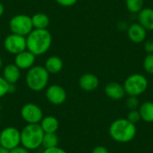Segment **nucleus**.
<instances>
[{
  "mask_svg": "<svg viewBox=\"0 0 153 153\" xmlns=\"http://www.w3.org/2000/svg\"><path fill=\"white\" fill-rule=\"evenodd\" d=\"M137 133L135 124L130 122L127 118H118L113 121L108 128L110 137L117 143H127L132 142Z\"/></svg>",
  "mask_w": 153,
  "mask_h": 153,
  "instance_id": "1",
  "label": "nucleus"
},
{
  "mask_svg": "<svg viewBox=\"0 0 153 153\" xmlns=\"http://www.w3.org/2000/svg\"><path fill=\"white\" fill-rule=\"evenodd\" d=\"M27 49L36 56L43 55L48 51L52 44V35L48 29H33L26 37Z\"/></svg>",
  "mask_w": 153,
  "mask_h": 153,
  "instance_id": "2",
  "label": "nucleus"
},
{
  "mask_svg": "<svg viewBox=\"0 0 153 153\" xmlns=\"http://www.w3.org/2000/svg\"><path fill=\"white\" fill-rule=\"evenodd\" d=\"M44 134L39 124H27L21 130V145L30 152L38 150L42 146Z\"/></svg>",
  "mask_w": 153,
  "mask_h": 153,
  "instance_id": "3",
  "label": "nucleus"
},
{
  "mask_svg": "<svg viewBox=\"0 0 153 153\" xmlns=\"http://www.w3.org/2000/svg\"><path fill=\"white\" fill-rule=\"evenodd\" d=\"M49 75L50 74L44 66L33 65L26 74V85L32 91H41L47 88L49 81Z\"/></svg>",
  "mask_w": 153,
  "mask_h": 153,
  "instance_id": "4",
  "label": "nucleus"
},
{
  "mask_svg": "<svg viewBox=\"0 0 153 153\" xmlns=\"http://www.w3.org/2000/svg\"><path fill=\"white\" fill-rule=\"evenodd\" d=\"M149 82L147 78L141 74H134L128 76L124 82L126 94L128 96H140L144 93L148 88Z\"/></svg>",
  "mask_w": 153,
  "mask_h": 153,
  "instance_id": "5",
  "label": "nucleus"
},
{
  "mask_svg": "<svg viewBox=\"0 0 153 153\" xmlns=\"http://www.w3.org/2000/svg\"><path fill=\"white\" fill-rule=\"evenodd\" d=\"M9 28L12 33L27 37L33 30L31 17L27 14H16L11 18Z\"/></svg>",
  "mask_w": 153,
  "mask_h": 153,
  "instance_id": "6",
  "label": "nucleus"
},
{
  "mask_svg": "<svg viewBox=\"0 0 153 153\" xmlns=\"http://www.w3.org/2000/svg\"><path fill=\"white\" fill-rule=\"evenodd\" d=\"M21 145V130L14 126H7L0 131V146L11 151Z\"/></svg>",
  "mask_w": 153,
  "mask_h": 153,
  "instance_id": "7",
  "label": "nucleus"
},
{
  "mask_svg": "<svg viewBox=\"0 0 153 153\" xmlns=\"http://www.w3.org/2000/svg\"><path fill=\"white\" fill-rule=\"evenodd\" d=\"M20 115L26 124H39L44 117L41 108L32 102L24 104L21 108Z\"/></svg>",
  "mask_w": 153,
  "mask_h": 153,
  "instance_id": "8",
  "label": "nucleus"
},
{
  "mask_svg": "<svg viewBox=\"0 0 153 153\" xmlns=\"http://www.w3.org/2000/svg\"><path fill=\"white\" fill-rule=\"evenodd\" d=\"M4 47L8 53L12 55H17L27 49L26 37L11 33L4 39Z\"/></svg>",
  "mask_w": 153,
  "mask_h": 153,
  "instance_id": "9",
  "label": "nucleus"
},
{
  "mask_svg": "<svg viewBox=\"0 0 153 153\" xmlns=\"http://www.w3.org/2000/svg\"><path fill=\"white\" fill-rule=\"evenodd\" d=\"M45 96L47 100L55 106L64 104L67 99V93L64 87L58 84H52L46 88Z\"/></svg>",
  "mask_w": 153,
  "mask_h": 153,
  "instance_id": "10",
  "label": "nucleus"
},
{
  "mask_svg": "<svg viewBox=\"0 0 153 153\" xmlns=\"http://www.w3.org/2000/svg\"><path fill=\"white\" fill-rule=\"evenodd\" d=\"M36 61V56L28 49L15 55L14 65H16L21 70H29L31 68Z\"/></svg>",
  "mask_w": 153,
  "mask_h": 153,
  "instance_id": "11",
  "label": "nucleus"
},
{
  "mask_svg": "<svg viewBox=\"0 0 153 153\" xmlns=\"http://www.w3.org/2000/svg\"><path fill=\"white\" fill-rule=\"evenodd\" d=\"M127 34L134 43H142L146 39L147 30L140 23H133L127 30Z\"/></svg>",
  "mask_w": 153,
  "mask_h": 153,
  "instance_id": "12",
  "label": "nucleus"
},
{
  "mask_svg": "<svg viewBox=\"0 0 153 153\" xmlns=\"http://www.w3.org/2000/svg\"><path fill=\"white\" fill-rule=\"evenodd\" d=\"M100 84L99 78L93 74H84L79 79V86L85 91H95Z\"/></svg>",
  "mask_w": 153,
  "mask_h": 153,
  "instance_id": "13",
  "label": "nucleus"
},
{
  "mask_svg": "<svg viewBox=\"0 0 153 153\" xmlns=\"http://www.w3.org/2000/svg\"><path fill=\"white\" fill-rule=\"evenodd\" d=\"M105 93H106L107 97H108L109 99L114 100H120L126 95L124 86L116 82H108L106 85Z\"/></svg>",
  "mask_w": 153,
  "mask_h": 153,
  "instance_id": "14",
  "label": "nucleus"
},
{
  "mask_svg": "<svg viewBox=\"0 0 153 153\" xmlns=\"http://www.w3.org/2000/svg\"><path fill=\"white\" fill-rule=\"evenodd\" d=\"M4 79L10 84H15L21 78V69L14 64H9L4 67Z\"/></svg>",
  "mask_w": 153,
  "mask_h": 153,
  "instance_id": "15",
  "label": "nucleus"
},
{
  "mask_svg": "<svg viewBox=\"0 0 153 153\" xmlns=\"http://www.w3.org/2000/svg\"><path fill=\"white\" fill-rule=\"evenodd\" d=\"M139 23L146 30H153V9L150 7L143 8L138 14Z\"/></svg>",
  "mask_w": 153,
  "mask_h": 153,
  "instance_id": "16",
  "label": "nucleus"
},
{
  "mask_svg": "<svg viewBox=\"0 0 153 153\" xmlns=\"http://www.w3.org/2000/svg\"><path fill=\"white\" fill-rule=\"evenodd\" d=\"M45 134L47 133H56L59 129V121L55 116H44L39 123Z\"/></svg>",
  "mask_w": 153,
  "mask_h": 153,
  "instance_id": "17",
  "label": "nucleus"
},
{
  "mask_svg": "<svg viewBox=\"0 0 153 153\" xmlns=\"http://www.w3.org/2000/svg\"><path fill=\"white\" fill-rule=\"evenodd\" d=\"M63 66H64L63 60L57 56H52L48 57L46 60L44 65V67L46 68V70L48 72L49 74H56L60 73L63 69Z\"/></svg>",
  "mask_w": 153,
  "mask_h": 153,
  "instance_id": "18",
  "label": "nucleus"
},
{
  "mask_svg": "<svg viewBox=\"0 0 153 153\" xmlns=\"http://www.w3.org/2000/svg\"><path fill=\"white\" fill-rule=\"evenodd\" d=\"M141 119L146 123H153V102L144 101L139 107Z\"/></svg>",
  "mask_w": 153,
  "mask_h": 153,
  "instance_id": "19",
  "label": "nucleus"
},
{
  "mask_svg": "<svg viewBox=\"0 0 153 153\" xmlns=\"http://www.w3.org/2000/svg\"><path fill=\"white\" fill-rule=\"evenodd\" d=\"M31 21H32L33 29H38V30L47 29L50 23L49 17L43 13H35L33 16H31Z\"/></svg>",
  "mask_w": 153,
  "mask_h": 153,
  "instance_id": "20",
  "label": "nucleus"
},
{
  "mask_svg": "<svg viewBox=\"0 0 153 153\" xmlns=\"http://www.w3.org/2000/svg\"><path fill=\"white\" fill-rule=\"evenodd\" d=\"M59 144V136L56 133H47L44 134L42 141V147L44 149L57 147Z\"/></svg>",
  "mask_w": 153,
  "mask_h": 153,
  "instance_id": "21",
  "label": "nucleus"
},
{
  "mask_svg": "<svg viewBox=\"0 0 153 153\" xmlns=\"http://www.w3.org/2000/svg\"><path fill=\"white\" fill-rule=\"evenodd\" d=\"M126 8L131 13H139L143 7V0H126Z\"/></svg>",
  "mask_w": 153,
  "mask_h": 153,
  "instance_id": "22",
  "label": "nucleus"
},
{
  "mask_svg": "<svg viewBox=\"0 0 153 153\" xmlns=\"http://www.w3.org/2000/svg\"><path fill=\"white\" fill-rule=\"evenodd\" d=\"M143 68L150 74H153V54H148L143 60Z\"/></svg>",
  "mask_w": 153,
  "mask_h": 153,
  "instance_id": "23",
  "label": "nucleus"
},
{
  "mask_svg": "<svg viewBox=\"0 0 153 153\" xmlns=\"http://www.w3.org/2000/svg\"><path fill=\"white\" fill-rule=\"evenodd\" d=\"M126 106L130 110L138 109L140 107V100L136 96H129L126 100Z\"/></svg>",
  "mask_w": 153,
  "mask_h": 153,
  "instance_id": "24",
  "label": "nucleus"
},
{
  "mask_svg": "<svg viewBox=\"0 0 153 153\" xmlns=\"http://www.w3.org/2000/svg\"><path fill=\"white\" fill-rule=\"evenodd\" d=\"M9 87L10 83H8L3 76H0V99L9 94Z\"/></svg>",
  "mask_w": 153,
  "mask_h": 153,
  "instance_id": "25",
  "label": "nucleus"
},
{
  "mask_svg": "<svg viewBox=\"0 0 153 153\" xmlns=\"http://www.w3.org/2000/svg\"><path fill=\"white\" fill-rule=\"evenodd\" d=\"M130 122H132L133 124H137L138 122H140L141 119V116H140V112L138 109H134V110H130L127 117H126Z\"/></svg>",
  "mask_w": 153,
  "mask_h": 153,
  "instance_id": "26",
  "label": "nucleus"
},
{
  "mask_svg": "<svg viewBox=\"0 0 153 153\" xmlns=\"http://www.w3.org/2000/svg\"><path fill=\"white\" fill-rule=\"evenodd\" d=\"M58 4L65 6V7H70L77 3L78 0H55Z\"/></svg>",
  "mask_w": 153,
  "mask_h": 153,
  "instance_id": "27",
  "label": "nucleus"
},
{
  "mask_svg": "<svg viewBox=\"0 0 153 153\" xmlns=\"http://www.w3.org/2000/svg\"><path fill=\"white\" fill-rule=\"evenodd\" d=\"M41 153H68L64 149L60 148L59 146L54 147V148H48V149H44Z\"/></svg>",
  "mask_w": 153,
  "mask_h": 153,
  "instance_id": "28",
  "label": "nucleus"
},
{
  "mask_svg": "<svg viewBox=\"0 0 153 153\" xmlns=\"http://www.w3.org/2000/svg\"><path fill=\"white\" fill-rule=\"evenodd\" d=\"M144 50L148 54H153V39H148L144 43Z\"/></svg>",
  "mask_w": 153,
  "mask_h": 153,
  "instance_id": "29",
  "label": "nucleus"
},
{
  "mask_svg": "<svg viewBox=\"0 0 153 153\" xmlns=\"http://www.w3.org/2000/svg\"><path fill=\"white\" fill-rule=\"evenodd\" d=\"M9 153H30V151L27 150L26 148H24L22 145H19V146L15 147L14 149L9 151Z\"/></svg>",
  "mask_w": 153,
  "mask_h": 153,
  "instance_id": "30",
  "label": "nucleus"
},
{
  "mask_svg": "<svg viewBox=\"0 0 153 153\" xmlns=\"http://www.w3.org/2000/svg\"><path fill=\"white\" fill-rule=\"evenodd\" d=\"M91 153H109L108 150L104 147V146H96L92 151H91Z\"/></svg>",
  "mask_w": 153,
  "mask_h": 153,
  "instance_id": "31",
  "label": "nucleus"
},
{
  "mask_svg": "<svg viewBox=\"0 0 153 153\" xmlns=\"http://www.w3.org/2000/svg\"><path fill=\"white\" fill-rule=\"evenodd\" d=\"M4 12V7L3 4H2V3H0V17L3 15Z\"/></svg>",
  "mask_w": 153,
  "mask_h": 153,
  "instance_id": "32",
  "label": "nucleus"
},
{
  "mask_svg": "<svg viewBox=\"0 0 153 153\" xmlns=\"http://www.w3.org/2000/svg\"><path fill=\"white\" fill-rule=\"evenodd\" d=\"M0 153H9V151L5 150V149H4L3 147L0 146Z\"/></svg>",
  "mask_w": 153,
  "mask_h": 153,
  "instance_id": "33",
  "label": "nucleus"
},
{
  "mask_svg": "<svg viewBox=\"0 0 153 153\" xmlns=\"http://www.w3.org/2000/svg\"><path fill=\"white\" fill-rule=\"evenodd\" d=\"M3 67V60L1 59V57H0V69Z\"/></svg>",
  "mask_w": 153,
  "mask_h": 153,
  "instance_id": "34",
  "label": "nucleus"
},
{
  "mask_svg": "<svg viewBox=\"0 0 153 153\" xmlns=\"http://www.w3.org/2000/svg\"><path fill=\"white\" fill-rule=\"evenodd\" d=\"M0 109H1V105H0Z\"/></svg>",
  "mask_w": 153,
  "mask_h": 153,
  "instance_id": "35",
  "label": "nucleus"
}]
</instances>
